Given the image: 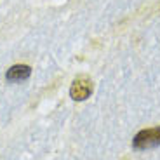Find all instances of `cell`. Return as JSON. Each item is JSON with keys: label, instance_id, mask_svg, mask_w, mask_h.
<instances>
[{"label": "cell", "instance_id": "obj_2", "mask_svg": "<svg viewBox=\"0 0 160 160\" xmlns=\"http://www.w3.org/2000/svg\"><path fill=\"white\" fill-rule=\"evenodd\" d=\"M91 92H92V84H91V80L89 78H85V77H78V78L73 80L72 89H70V96H72V99L84 101V99H87V98L91 96Z\"/></svg>", "mask_w": 160, "mask_h": 160}, {"label": "cell", "instance_id": "obj_3", "mask_svg": "<svg viewBox=\"0 0 160 160\" xmlns=\"http://www.w3.org/2000/svg\"><path fill=\"white\" fill-rule=\"evenodd\" d=\"M30 75H32V68L28 64H14L7 70L5 78L9 82H21V80H26Z\"/></svg>", "mask_w": 160, "mask_h": 160}, {"label": "cell", "instance_id": "obj_1", "mask_svg": "<svg viewBox=\"0 0 160 160\" xmlns=\"http://www.w3.org/2000/svg\"><path fill=\"white\" fill-rule=\"evenodd\" d=\"M158 144H160V127L144 129V131L138 132L134 136V139H132V146L136 150L157 148Z\"/></svg>", "mask_w": 160, "mask_h": 160}]
</instances>
